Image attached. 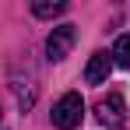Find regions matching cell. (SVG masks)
<instances>
[{"label":"cell","mask_w":130,"mask_h":130,"mask_svg":"<svg viewBox=\"0 0 130 130\" xmlns=\"http://www.w3.org/2000/svg\"><path fill=\"white\" fill-rule=\"evenodd\" d=\"M81 120H85V99H81L77 91L60 95V99H56V106H53V127L74 130V127H81Z\"/></svg>","instance_id":"6da1fadb"},{"label":"cell","mask_w":130,"mask_h":130,"mask_svg":"<svg viewBox=\"0 0 130 130\" xmlns=\"http://www.w3.org/2000/svg\"><path fill=\"white\" fill-rule=\"evenodd\" d=\"M95 116H99V123H102V127L120 130V127H123V120H127V102H123V95H120V91H112L109 99H99Z\"/></svg>","instance_id":"7a4b0ae2"},{"label":"cell","mask_w":130,"mask_h":130,"mask_svg":"<svg viewBox=\"0 0 130 130\" xmlns=\"http://www.w3.org/2000/svg\"><path fill=\"white\" fill-rule=\"evenodd\" d=\"M77 39V32H74V25H56L53 32H49V39H46V56L56 63V60H63L67 53H70V46Z\"/></svg>","instance_id":"3957f363"},{"label":"cell","mask_w":130,"mask_h":130,"mask_svg":"<svg viewBox=\"0 0 130 130\" xmlns=\"http://www.w3.org/2000/svg\"><path fill=\"white\" fill-rule=\"evenodd\" d=\"M109 67H112L109 53H91V60H88V67H85V81L88 85H102L109 77Z\"/></svg>","instance_id":"277c9868"},{"label":"cell","mask_w":130,"mask_h":130,"mask_svg":"<svg viewBox=\"0 0 130 130\" xmlns=\"http://www.w3.org/2000/svg\"><path fill=\"white\" fill-rule=\"evenodd\" d=\"M112 63L123 67V70H130V32L116 39V46H112Z\"/></svg>","instance_id":"5b68a950"},{"label":"cell","mask_w":130,"mask_h":130,"mask_svg":"<svg viewBox=\"0 0 130 130\" xmlns=\"http://www.w3.org/2000/svg\"><path fill=\"white\" fill-rule=\"evenodd\" d=\"M63 11H67V4H32V14L35 18H56Z\"/></svg>","instance_id":"8992f818"},{"label":"cell","mask_w":130,"mask_h":130,"mask_svg":"<svg viewBox=\"0 0 130 130\" xmlns=\"http://www.w3.org/2000/svg\"><path fill=\"white\" fill-rule=\"evenodd\" d=\"M0 116H4V112H0Z\"/></svg>","instance_id":"52a82bcc"}]
</instances>
